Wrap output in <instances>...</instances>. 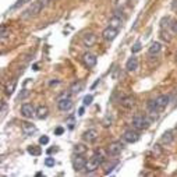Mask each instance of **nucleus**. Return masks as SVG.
<instances>
[{"label": "nucleus", "instance_id": "39", "mask_svg": "<svg viewBox=\"0 0 177 177\" xmlns=\"http://www.w3.org/2000/svg\"><path fill=\"white\" fill-rule=\"evenodd\" d=\"M78 114H80V116H82V114H84V107H81V109L78 110Z\"/></svg>", "mask_w": 177, "mask_h": 177}, {"label": "nucleus", "instance_id": "31", "mask_svg": "<svg viewBox=\"0 0 177 177\" xmlns=\"http://www.w3.org/2000/svg\"><path fill=\"white\" fill-rule=\"evenodd\" d=\"M48 142H49V137H48V135H42V137L39 138V144H41V145H46Z\"/></svg>", "mask_w": 177, "mask_h": 177}, {"label": "nucleus", "instance_id": "36", "mask_svg": "<svg viewBox=\"0 0 177 177\" xmlns=\"http://www.w3.org/2000/svg\"><path fill=\"white\" fill-rule=\"evenodd\" d=\"M27 2H29V0H18L17 3L14 4V7H18V6H21V4H25Z\"/></svg>", "mask_w": 177, "mask_h": 177}, {"label": "nucleus", "instance_id": "21", "mask_svg": "<svg viewBox=\"0 0 177 177\" xmlns=\"http://www.w3.org/2000/svg\"><path fill=\"white\" fill-rule=\"evenodd\" d=\"M162 50V46H160L159 42H152L148 48V53L149 54H158L159 52Z\"/></svg>", "mask_w": 177, "mask_h": 177}, {"label": "nucleus", "instance_id": "34", "mask_svg": "<svg viewBox=\"0 0 177 177\" xmlns=\"http://www.w3.org/2000/svg\"><path fill=\"white\" fill-rule=\"evenodd\" d=\"M28 91L27 89H23V92H20V95H18V99H24V98H27L28 96Z\"/></svg>", "mask_w": 177, "mask_h": 177}, {"label": "nucleus", "instance_id": "29", "mask_svg": "<svg viewBox=\"0 0 177 177\" xmlns=\"http://www.w3.org/2000/svg\"><path fill=\"white\" fill-rule=\"evenodd\" d=\"M127 4H128L127 0H117V9H124Z\"/></svg>", "mask_w": 177, "mask_h": 177}, {"label": "nucleus", "instance_id": "35", "mask_svg": "<svg viewBox=\"0 0 177 177\" xmlns=\"http://www.w3.org/2000/svg\"><path fill=\"white\" fill-rule=\"evenodd\" d=\"M67 124H68V128H74V117H70L68 119V121H67Z\"/></svg>", "mask_w": 177, "mask_h": 177}, {"label": "nucleus", "instance_id": "19", "mask_svg": "<svg viewBox=\"0 0 177 177\" xmlns=\"http://www.w3.org/2000/svg\"><path fill=\"white\" fill-rule=\"evenodd\" d=\"M120 103H121V106L126 107V109H131V107L135 105V102H134V98H132V96H126V98H123L120 101Z\"/></svg>", "mask_w": 177, "mask_h": 177}, {"label": "nucleus", "instance_id": "32", "mask_svg": "<svg viewBox=\"0 0 177 177\" xmlns=\"http://www.w3.org/2000/svg\"><path fill=\"white\" fill-rule=\"evenodd\" d=\"M6 113H7V105L6 102H2V119H4Z\"/></svg>", "mask_w": 177, "mask_h": 177}, {"label": "nucleus", "instance_id": "37", "mask_svg": "<svg viewBox=\"0 0 177 177\" xmlns=\"http://www.w3.org/2000/svg\"><path fill=\"white\" fill-rule=\"evenodd\" d=\"M54 132H56V135H60V134H63V132H64V128H63V127H57Z\"/></svg>", "mask_w": 177, "mask_h": 177}, {"label": "nucleus", "instance_id": "25", "mask_svg": "<svg viewBox=\"0 0 177 177\" xmlns=\"http://www.w3.org/2000/svg\"><path fill=\"white\" fill-rule=\"evenodd\" d=\"M7 37H10V29L7 28L6 25H3V27H2V39L4 41Z\"/></svg>", "mask_w": 177, "mask_h": 177}, {"label": "nucleus", "instance_id": "4", "mask_svg": "<svg viewBox=\"0 0 177 177\" xmlns=\"http://www.w3.org/2000/svg\"><path fill=\"white\" fill-rule=\"evenodd\" d=\"M21 114L25 119L37 117V109H35L34 105H31V103H24L23 106H21Z\"/></svg>", "mask_w": 177, "mask_h": 177}, {"label": "nucleus", "instance_id": "18", "mask_svg": "<svg viewBox=\"0 0 177 177\" xmlns=\"http://www.w3.org/2000/svg\"><path fill=\"white\" fill-rule=\"evenodd\" d=\"M15 87H17V80H11V81L7 82L6 87H4V92H6V95H11V93L15 91Z\"/></svg>", "mask_w": 177, "mask_h": 177}, {"label": "nucleus", "instance_id": "2", "mask_svg": "<svg viewBox=\"0 0 177 177\" xmlns=\"http://www.w3.org/2000/svg\"><path fill=\"white\" fill-rule=\"evenodd\" d=\"M43 2L42 0H37V2H34V3L31 4V6L28 7V9L24 11V14H23V17L24 18H28V17H35V15H38L41 11H42V9H43Z\"/></svg>", "mask_w": 177, "mask_h": 177}, {"label": "nucleus", "instance_id": "9", "mask_svg": "<svg viewBox=\"0 0 177 177\" xmlns=\"http://www.w3.org/2000/svg\"><path fill=\"white\" fill-rule=\"evenodd\" d=\"M82 62H84V64L87 66L88 68H92L96 66V62H98V59H96L95 54L89 53V52H87V53L82 54Z\"/></svg>", "mask_w": 177, "mask_h": 177}, {"label": "nucleus", "instance_id": "24", "mask_svg": "<svg viewBox=\"0 0 177 177\" xmlns=\"http://www.w3.org/2000/svg\"><path fill=\"white\" fill-rule=\"evenodd\" d=\"M81 89H82V82H76V84H73V87L70 88L71 93H78V92H81Z\"/></svg>", "mask_w": 177, "mask_h": 177}, {"label": "nucleus", "instance_id": "33", "mask_svg": "<svg viewBox=\"0 0 177 177\" xmlns=\"http://www.w3.org/2000/svg\"><path fill=\"white\" fill-rule=\"evenodd\" d=\"M114 166H117V162H113L110 166H107V169H106V171H105V174H109L110 171L113 170V167H114Z\"/></svg>", "mask_w": 177, "mask_h": 177}, {"label": "nucleus", "instance_id": "7", "mask_svg": "<svg viewBox=\"0 0 177 177\" xmlns=\"http://www.w3.org/2000/svg\"><path fill=\"white\" fill-rule=\"evenodd\" d=\"M98 137H99V134H98V131H96L95 128H89L82 134V140H84L85 142H88V144L95 142V141L98 140Z\"/></svg>", "mask_w": 177, "mask_h": 177}, {"label": "nucleus", "instance_id": "30", "mask_svg": "<svg viewBox=\"0 0 177 177\" xmlns=\"http://www.w3.org/2000/svg\"><path fill=\"white\" fill-rule=\"evenodd\" d=\"M110 124H112V116L107 114L106 117H105V120H103V126H105V127H109Z\"/></svg>", "mask_w": 177, "mask_h": 177}, {"label": "nucleus", "instance_id": "6", "mask_svg": "<svg viewBox=\"0 0 177 177\" xmlns=\"http://www.w3.org/2000/svg\"><path fill=\"white\" fill-rule=\"evenodd\" d=\"M85 166H87V160L82 155H77L73 159V167L76 171H82L85 170Z\"/></svg>", "mask_w": 177, "mask_h": 177}, {"label": "nucleus", "instance_id": "20", "mask_svg": "<svg viewBox=\"0 0 177 177\" xmlns=\"http://www.w3.org/2000/svg\"><path fill=\"white\" fill-rule=\"evenodd\" d=\"M49 114V109L46 106H39L37 109V119H39V120H43V119H46Z\"/></svg>", "mask_w": 177, "mask_h": 177}, {"label": "nucleus", "instance_id": "27", "mask_svg": "<svg viewBox=\"0 0 177 177\" xmlns=\"http://www.w3.org/2000/svg\"><path fill=\"white\" fill-rule=\"evenodd\" d=\"M141 49H142V46H141V42H135L134 46L131 48V52H132V53H137V52H140Z\"/></svg>", "mask_w": 177, "mask_h": 177}, {"label": "nucleus", "instance_id": "17", "mask_svg": "<svg viewBox=\"0 0 177 177\" xmlns=\"http://www.w3.org/2000/svg\"><path fill=\"white\" fill-rule=\"evenodd\" d=\"M121 24H123V20H121V17H119V15H113V17H110V20H109V27L119 29V28L121 27Z\"/></svg>", "mask_w": 177, "mask_h": 177}, {"label": "nucleus", "instance_id": "15", "mask_svg": "<svg viewBox=\"0 0 177 177\" xmlns=\"http://www.w3.org/2000/svg\"><path fill=\"white\" fill-rule=\"evenodd\" d=\"M173 132L170 131V130H167V131H165L162 134V137H160V142L163 144V145H169V144L173 142Z\"/></svg>", "mask_w": 177, "mask_h": 177}, {"label": "nucleus", "instance_id": "22", "mask_svg": "<svg viewBox=\"0 0 177 177\" xmlns=\"http://www.w3.org/2000/svg\"><path fill=\"white\" fill-rule=\"evenodd\" d=\"M87 146L84 145V144H77L76 146L73 148V151H74V153L76 155H84L85 152H87Z\"/></svg>", "mask_w": 177, "mask_h": 177}, {"label": "nucleus", "instance_id": "10", "mask_svg": "<svg viewBox=\"0 0 177 177\" xmlns=\"http://www.w3.org/2000/svg\"><path fill=\"white\" fill-rule=\"evenodd\" d=\"M140 140V135H138L137 131H132V130H127V131L123 132V141L128 144H132V142H137Z\"/></svg>", "mask_w": 177, "mask_h": 177}, {"label": "nucleus", "instance_id": "11", "mask_svg": "<svg viewBox=\"0 0 177 177\" xmlns=\"http://www.w3.org/2000/svg\"><path fill=\"white\" fill-rule=\"evenodd\" d=\"M73 101L70 98H63V99H59L57 101V106L62 112H68V110L73 109Z\"/></svg>", "mask_w": 177, "mask_h": 177}, {"label": "nucleus", "instance_id": "14", "mask_svg": "<svg viewBox=\"0 0 177 177\" xmlns=\"http://www.w3.org/2000/svg\"><path fill=\"white\" fill-rule=\"evenodd\" d=\"M126 68H127V71H130V73H132V71H135L138 68V59L137 57H130L128 60H127V63H126Z\"/></svg>", "mask_w": 177, "mask_h": 177}, {"label": "nucleus", "instance_id": "16", "mask_svg": "<svg viewBox=\"0 0 177 177\" xmlns=\"http://www.w3.org/2000/svg\"><path fill=\"white\" fill-rule=\"evenodd\" d=\"M23 131L25 135H32L38 131V128L32 123H27L25 121V123H23Z\"/></svg>", "mask_w": 177, "mask_h": 177}, {"label": "nucleus", "instance_id": "38", "mask_svg": "<svg viewBox=\"0 0 177 177\" xmlns=\"http://www.w3.org/2000/svg\"><path fill=\"white\" fill-rule=\"evenodd\" d=\"M171 28H173V32H174V34H177V23H173V24H171Z\"/></svg>", "mask_w": 177, "mask_h": 177}, {"label": "nucleus", "instance_id": "1", "mask_svg": "<svg viewBox=\"0 0 177 177\" xmlns=\"http://www.w3.org/2000/svg\"><path fill=\"white\" fill-rule=\"evenodd\" d=\"M103 160H105V156L102 153H93L92 156L89 158V159L87 160V166H85V170L88 171V173H92V171H95L96 169L99 167V166L103 163Z\"/></svg>", "mask_w": 177, "mask_h": 177}, {"label": "nucleus", "instance_id": "28", "mask_svg": "<svg viewBox=\"0 0 177 177\" xmlns=\"http://www.w3.org/2000/svg\"><path fill=\"white\" fill-rule=\"evenodd\" d=\"M92 101H93V96L92 95H87L84 98V106H89V105L92 103Z\"/></svg>", "mask_w": 177, "mask_h": 177}, {"label": "nucleus", "instance_id": "3", "mask_svg": "<svg viewBox=\"0 0 177 177\" xmlns=\"http://www.w3.org/2000/svg\"><path fill=\"white\" fill-rule=\"evenodd\" d=\"M148 123L149 121L146 120V117L144 114H141V113H137V114L132 117V127L137 130H144L148 127Z\"/></svg>", "mask_w": 177, "mask_h": 177}, {"label": "nucleus", "instance_id": "26", "mask_svg": "<svg viewBox=\"0 0 177 177\" xmlns=\"http://www.w3.org/2000/svg\"><path fill=\"white\" fill-rule=\"evenodd\" d=\"M45 165L48 166V167H52V166L56 165V160H54V158H46V159H45Z\"/></svg>", "mask_w": 177, "mask_h": 177}, {"label": "nucleus", "instance_id": "8", "mask_svg": "<svg viewBox=\"0 0 177 177\" xmlns=\"http://www.w3.org/2000/svg\"><path fill=\"white\" fill-rule=\"evenodd\" d=\"M117 35H119V29L112 28V27H107V28L102 32V37H103V39L107 41V42H112V41H114Z\"/></svg>", "mask_w": 177, "mask_h": 177}, {"label": "nucleus", "instance_id": "13", "mask_svg": "<svg viewBox=\"0 0 177 177\" xmlns=\"http://www.w3.org/2000/svg\"><path fill=\"white\" fill-rule=\"evenodd\" d=\"M169 96L167 95H160V96H158L155 101H156V105H158V110H162V109H165L166 106H167V103H169Z\"/></svg>", "mask_w": 177, "mask_h": 177}, {"label": "nucleus", "instance_id": "23", "mask_svg": "<svg viewBox=\"0 0 177 177\" xmlns=\"http://www.w3.org/2000/svg\"><path fill=\"white\" fill-rule=\"evenodd\" d=\"M28 153L29 155H34V156H39L41 153H42V149H41V146H35V145H31L28 146Z\"/></svg>", "mask_w": 177, "mask_h": 177}, {"label": "nucleus", "instance_id": "5", "mask_svg": "<svg viewBox=\"0 0 177 177\" xmlns=\"http://www.w3.org/2000/svg\"><path fill=\"white\" fill-rule=\"evenodd\" d=\"M123 149H124V145L120 142V141L110 142L109 146H107V152H109V155H112V156H117V155H120L121 152H123Z\"/></svg>", "mask_w": 177, "mask_h": 177}, {"label": "nucleus", "instance_id": "12", "mask_svg": "<svg viewBox=\"0 0 177 177\" xmlns=\"http://www.w3.org/2000/svg\"><path fill=\"white\" fill-rule=\"evenodd\" d=\"M82 42H84V45L87 46V48H91V46L95 45L96 37L92 34V32H88V34H85L84 37H82Z\"/></svg>", "mask_w": 177, "mask_h": 177}]
</instances>
